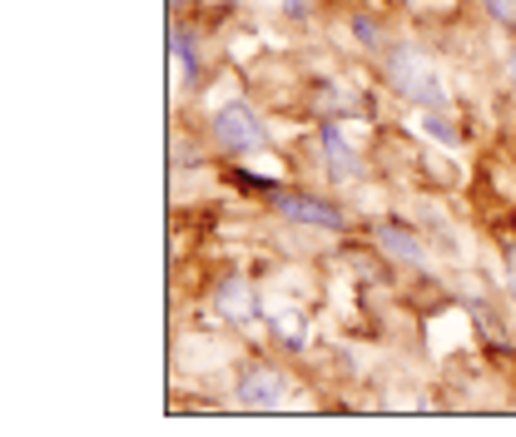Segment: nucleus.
<instances>
[{"label":"nucleus","mask_w":516,"mask_h":437,"mask_svg":"<svg viewBox=\"0 0 516 437\" xmlns=\"http://www.w3.org/2000/svg\"><path fill=\"white\" fill-rule=\"evenodd\" d=\"M392 85H397L407 100H417V105H432V110H442V105H447V90L437 85V75H432L412 50L392 55Z\"/></svg>","instance_id":"f257e3e1"},{"label":"nucleus","mask_w":516,"mask_h":437,"mask_svg":"<svg viewBox=\"0 0 516 437\" xmlns=\"http://www.w3.org/2000/svg\"><path fill=\"white\" fill-rule=\"evenodd\" d=\"M219 145L224 149H258L263 145V125L249 105H229L219 110Z\"/></svg>","instance_id":"f03ea898"},{"label":"nucleus","mask_w":516,"mask_h":437,"mask_svg":"<svg viewBox=\"0 0 516 437\" xmlns=\"http://www.w3.org/2000/svg\"><path fill=\"white\" fill-rule=\"evenodd\" d=\"M239 398H244L249 408H278V403L288 398V383H283V373H273V368H254V373L239 383Z\"/></svg>","instance_id":"7ed1b4c3"},{"label":"nucleus","mask_w":516,"mask_h":437,"mask_svg":"<svg viewBox=\"0 0 516 437\" xmlns=\"http://www.w3.org/2000/svg\"><path fill=\"white\" fill-rule=\"evenodd\" d=\"M219 313H224V318H234V323H249V318L258 313L254 289H249L244 279H229V284L219 289Z\"/></svg>","instance_id":"20e7f679"},{"label":"nucleus","mask_w":516,"mask_h":437,"mask_svg":"<svg viewBox=\"0 0 516 437\" xmlns=\"http://www.w3.org/2000/svg\"><path fill=\"white\" fill-rule=\"evenodd\" d=\"M283 214L288 219H303V224H323V229H343V214L333 204H318V199H283Z\"/></svg>","instance_id":"39448f33"},{"label":"nucleus","mask_w":516,"mask_h":437,"mask_svg":"<svg viewBox=\"0 0 516 437\" xmlns=\"http://www.w3.org/2000/svg\"><path fill=\"white\" fill-rule=\"evenodd\" d=\"M378 244H383L392 259H402V264H422V244H417L407 229H397V224H383V229H378Z\"/></svg>","instance_id":"423d86ee"},{"label":"nucleus","mask_w":516,"mask_h":437,"mask_svg":"<svg viewBox=\"0 0 516 437\" xmlns=\"http://www.w3.org/2000/svg\"><path fill=\"white\" fill-rule=\"evenodd\" d=\"M323 145H328V159H333V174H338V179H358V154L348 149V140H343L333 125L323 130Z\"/></svg>","instance_id":"0eeeda50"},{"label":"nucleus","mask_w":516,"mask_h":437,"mask_svg":"<svg viewBox=\"0 0 516 437\" xmlns=\"http://www.w3.org/2000/svg\"><path fill=\"white\" fill-rule=\"evenodd\" d=\"M283 338H288V343H303V338H308V323H303V313H283Z\"/></svg>","instance_id":"6e6552de"},{"label":"nucleus","mask_w":516,"mask_h":437,"mask_svg":"<svg viewBox=\"0 0 516 437\" xmlns=\"http://www.w3.org/2000/svg\"><path fill=\"white\" fill-rule=\"evenodd\" d=\"M487 10H492L502 25H516V0H487Z\"/></svg>","instance_id":"1a4fd4ad"},{"label":"nucleus","mask_w":516,"mask_h":437,"mask_svg":"<svg viewBox=\"0 0 516 437\" xmlns=\"http://www.w3.org/2000/svg\"><path fill=\"white\" fill-rule=\"evenodd\" d=\"M422 125H427V135H437V140H452V130H447L442 120H422Z\"/></svg>","instance_id":"9d476101"},{"label":"nucleus","mask_w":516,"mask_h":437,"mask_svg":"<svg viewBox=\"0 0 516 437\" xmlns=\"http://www.w3.org/2000/svg\"><path fill=\"white\" fill-rule=\"evenodd\" d=\"M288 10H293V15H303V0H288Z\"/></svg>","instance_id":"9b49d317"},{"label":"nucleus","mask_w":516,"mask_h":437,"mask_svg":"<svg viewBox=\"0 0 516 437\" xmlns=\"http://www.w3.org/2000/svg\"><path fill=\"white\" fill-rule=\"evenodd\" d=\"M512 274H516V254H512Z\"/></svg>","instance_id":"f8f14e48"},{"label":"nucleus","mask_w":516,"mask_h":437,"mask_svg":"<svg viewBox=\"0 0 516 437\" xmlns=\"http://www.w3.org/2000/svg\"><path fill=\"white\" fill-rule=\"evenodd\" d=\"M179 5H184V0H179Z\"/></svg>","instance_id":"ddd939ff"}]
</instances>
